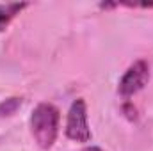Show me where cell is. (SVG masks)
<instances>
[{"mask_svg":"<svg viewBox=\"0 0 153 151\" xmlns=\"http://www.w3.org/2000/svg\"><path fill=\"white\" fill-rule=\"evenodd\" d=\"M30 130L39 148L50 150L59 133V109L52 103H39L30 115Z\"/></svg>","mask_w":153,"mask_h":151,"instance_id":"1","label":"cell"},{"mask_svg":"<svg viewBox=\"0 0 153 151\" xmlns=\"http://www.w3.org/2000/svg\"><path fill=\"white\" fill-rule=\"evenodd\" d=\"M66 137L75 142H89L91 141V128L87 123V105L82 98L75 100L68 110Z\"/></svg>","mask_w":153,"mask_h":151,"instance_id":"2","label":"cell"},{"mask_svg":"<svg viewBox=\"0 0 153 151\" xmlns=\"http://www.w3.org/2000/svg\"><path fill=\"white\" fill-rule=\"evenodd\" d=\"M148 80H150V66H148V62L146 61H137L125 71V75L121 76L117 91H119L121 96L130 98V96L137 94L141 89H144Z\"/></svg>","mask_w":153,"mask_h":151,"instance_id":"3","label":"cell"},{"mask_svg":"<svg viewBox=\"0 0 153 151\" xmlns=\"http://www.w3.org/2000/svg\"><path fill=\"white\" fill-rule=\"evenodd\" d=\"M25 7H27V4H25V2L2 4V5H0V30H4V29L9 25V21H11L16 14H20V11H22V9H25Z\"/></svg>","mask_w":153,"mask_h":151,"instance_id":"4","label":"cell"},{"mask_svg":"<svg viewBox=\"0 0 153 151\" xmlns=\"http://www.w3.org/2000/svg\"><path fill=\"white\" fill-rule=\"evenodd\" d=\"M20 105H22V98H7V100L0 101V117L13 115L20 109Z\"/></svg>","mask_w":153,"mask_h":151,"instance_id":"5","label":"cell"},{"mask_svg":"<svg viewBox=\"0 0 153 151\" xmlns=\"http://www.w3.org/2000/svg\"><path fill=\"white\" fill-rule=\"evenodd\" d=\"M84 151H103V150H100V148H96V146H91V148H85Z\"/></svg>","mask_w":153,"mask_h":151,"instance_id":"6","label":"cell"}]
</instances>
